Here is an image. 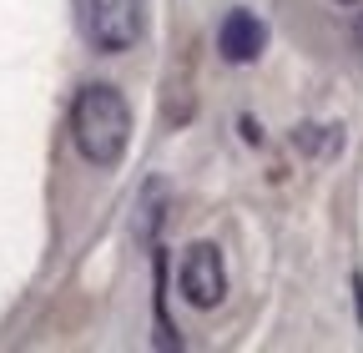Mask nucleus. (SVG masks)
<instances>
[{"instance_id":"3","label":"nucleus","mask_w":363,"mask_h":353,"mask_svg":"<svg viewBox=\"0 0 363 353\" xmlns=\"http://www.w3.org/2000/svg\"><path fill=\"white\" fill-rule=\"evenodd\" d=\"M182 293H187L192 308H217L227 298V268H222V247L212 242H192L187 257H182Z\"/></svg>"},{"instance_id":"6","label":"nucleus","mask_w":363,"mask_h":353,"mask_svg":"<svg viewBox=\"0 0 363 353\" xmlns=\"http://www.w3.org/2000/svg\"><path fill=\"white\" fill-rule=\"evenodd\" d=\"M338 6H358V0H338Z\"/></svg>"},{"instance_id":"4","label":"nucleus","mask_w":363,"mask_h":353,"mask_svg":"<svg viewBox=\"0 0 363 353\" xmlns=\"http://www.w3.org/2000/svg\"><path fill=\"white\" fill-rule=\"evenodd\" d=\"M267 46V26L252 16V11H227L222 26H217V51L222 61H233V66H252Z\"/></svg>"},{"instance_id":"1","label":"nucleus","mask_w":363,"mask_h":353,"mask_svg":"<svg viewBox=\"0 0 363 353\" xmlns=\"http://www.w3.org/2000/svg\"><path fill=\"white\" fill-rule=\"evenodd\" d=\"M71 131H76V147L91 167L111 172L121 157H126V142H131V111H126V96L106 81H91L81 86V96L71 106Z\"/></svg>"},{"instance_id":"2","label":"nucleus","mask_w":363,"mask_h":353,"mask_svg":"<svg viewBox=\"0 0 363 353\" xmlns=\"http://www.w3.org/2000/svg\"><path fill=\"white\" fill-rule=\"evenodd\" d=\"M76 26L91 51L121 56L142 40L147 16H142V0H76Z\"/></svg>"},{"instance_id":"5","label":"nucleus","mask_w":363,"mask_h":353,"mask_svg":"<svg viewBox=\"0 0 363 353\" xmlns=\"http://www.w3.org/2000/svg\"><path fill=\"white\" fill-rule=\"evenodd\" d=\"M353 35H358V46H363V16H358V26H353Z\"/></svg>"}]
</instances>
